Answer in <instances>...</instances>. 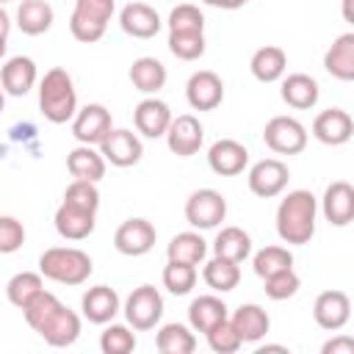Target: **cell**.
<instances>
[{
  "instance_id": "1",
  "label": "cell",
  "mask_w": 354,
  "mask_h": 354,
  "mask_svg": "<svg viewBox=\"0 0 354 354\" xmlns=\"http://www.w3.org/2000/svg\"><path fill=\"white\" fill-rule=\"evenodd\" d=\"M318 202L310 191H290L277 207V232L285 243H310L315 235Z\"/></svg>"
},
{
  "instance_id": "2",
  "label": "cell",
  "mask_w": 354,
  "mask_h": 354,
  "mask_svg": "<svg viewBox=\"0 0 354 354\" xmlns=\"http://www.w3.org/2000/svg\"><path fill=\"white\" fill-rule=\"evenodd\" d=\"M39 108L44 113L47 122L53 124H64L75 116L77 111V94H75V86H72V77L66 69L61 66H53L44 77H41V86H39Z\"/></svg>"
},
{
  "instance_id": "3",
  "label": "cell",
  "mask_w": 354,
  "mask_h": 354,
  "mask_svg": "<svg viewBox=\"0 0 354 354\" xmlns=\"http://www.w3.org/2000/svg\"><path fill=\"white\" fill-rule=\"evenodd\" d=\"M91 271V257L72 246H53L39 257V274L61 285H80Z\"/></svg>"
},
{
  "instance_id": "4",
  "label": "cell",
  "mask_w": 354,
  "mask_h": 354,
  "mask_svg": "<svg viewBox=\"0 0 354 354\" xmlns=\"http://www.w3.org/2000/svg\"><path fill=\"white\" fill-rule=\"evenodd\" d=\"M111 14H113V0H77L69 19V30L83 44L100 41Z\"/></svg>"
},
{
  "instance_id": "5",
  "label": "cell",
  "mask_w": 354,
  "mask_h": 354,
  "mask_svg": "<svg viewBox=\"0 0 354 354\" xmlns=\"http://www.w3.org/2000/svg\"><path fill=\"white\" fill-rule=\"evenodd\" d=\"M160 315H163V299L152 285H138L124 301V318L138 332L152 329L160 321Z\"/></svg>"
},
{
  "instance_id": "6",
  "label": "cell",
  "mask_w": 354,
  "mask_h": 354,
  "mask_svg": "<svg viewBox=\"0 0 354 354\" xmlns=\"http://www.w3.org/2000/svg\"><path fill=\"white\" fill-rule=\"evenodd\" d=\"M224 216H227V199L213 188H199L185 202V218L191 227L213 230L224 221Z\"/></svg>"
},
{
  "instance_id": "7",
  "label": "cell",
  "mask_w": 354,
  "mask_h": 354,
  "mask_svg": "<svg viewBox=\"0 0 354 354\" xmlns=\"http://www.w3.org/2000/svg\"><path fill=\"white\" fill-rule=\"evenodd\" d=\"M263 141L279 155H296L307 147V130L293 116H274L263 130Z\"/></svg>"
},
{
  "instance_id": "8",
  "label": "cell",
  "mask_w": 354,
  "mask_h": 354,
  "mask_svg": "<svg viewBox=\"0 0 354 354\" xmlns=\"http://www.w3.org/2000/svg\"><path fill=\"white\" fill-rule=\"evenodd\" d=\"M36 332L50 343V346H55V348H64V346H72L75 340H77V335H80V318L69 310V307H64L61 301L41 318V324L36 326Z\"/></svg>"
},
{
  "instance_id": "9",
  "label": "cell",
  "mask_w": 354,
  "mask_h": 354,
  "mask_svg": "<svg viewBox=\"0 0 354 354\" xmlns=\"http://www.w3.org/2000/svg\"><path fill=\"white\" fill-rule=\"evenodd\" d=\"M288 180H290L288 166L277 158H263L249 169V191L254 196H263V199H271V196L282 194Z\"/></svg>"
},
{
  "instance_id": "10",
  "label": "cell",
  "mask_w": 354,
  "mask_h": 354,
  "mask_svg": "<svg viewBox=\"0 0 354 354\" xmlns=\"http://www.w3.org/2000/svg\"><path fill=\"white\" fill-rule=\"evenodd\" d=\"M155 238L158 232L147 218H127L124 224H119L113 235V246L127 257H141L155 246Z\"/></svg>"
},
{
  "instance_id": "11",
  "label": "cell",
  "mask_w": 354,
  "mask_h": 354,
  "mask_svg": "<svg viewBox=\"0 0 354 354\" xmlns=\"http://www.w3.org/2000/svg\"><path fill=\"white\" fill-rule=\"evenodd\" d=\"M313 318L321 329L337 332L351 318V299L343 290H324L313 304Z\"/></svg>"
},
{
  "instance_id": "12",
  "label": "cell",
  "mask_w": 354,
  "mask_h": 354,
  "mask_svg": "<svg viewBox=\"0 0 354 354\" xmlns=\"http://www.w3.org/2000/svg\"><path fill=\"white\" fill-rule=\"evenodd\" d=\"M185 97H188V105L194 111H213L221 105L224 100V83L216 72L210 69H202V72H194L188 77V86H185Z\"/></svg>"
},
{
  "instance_id": "13",
  "label": "cell",
  "mask_w": 354,
  "mask_h": 354,
  "mask_svg": "<svg viewBox=\"0 0 354 354\" xmlns=\"http://www.w3.org/2000/svg\"><path fill=\"white\" fill-rule=\"evenodd\" d=\"M202 138H205V130H202L199 119L191 116V113H180V116L171 119L169 127H166V144H169V149H171L174 155H180V158H188V155L199 152Z\"/></svg>"
},
{
  "instance_id": "14",
  "label": "cell",
  "mask_w": 354,
  "mask_h": 354,
  "mask_svg": "<svg viewBox=\"0 0 354 354\" xmlns=\"http://www.w3.org/2000/svg\"><path fill=\"white\" fill-rule=\"evenodd\" d=\"M111 111L105 105H86L83 111L75 113V122H72V136L80 141V144H100L108 133H111Z\"/></svg>"
},
{
  "instance_id": "15",
  "label": "cell",
  "mask_w": 354,
  "mask_h": 354,
  "mask_svg": "<svg viewBox=\"0 0 354 354\" xmlns=\"http://www.w3.org/2000/svg\"><path fill=\"white\" fill-rule=\"evenodd\" d=\"M100 152H102V158L111 160L113 166H122V169H124V166H133V163L141 160L144 147H141V141H138L136 133H130V130H111V133L100 141Z\"/></svg>"
},
{
  "instance_id": "16",
  "label": "cell",
  "mask_w": 354,
  "mask_h": 354,
  "mask_svg": "<svg viewBox=\"0 0 354 354\" xmlns=\"http://www.w3.org/2000/svg\"><path fill=\"white\" fill-rule=\"evenodd\" d=\"M354 133V122L351 116L343 111V108H329V111H321L313 122V136L321 141V144H329V147H340L351 138Z\"/></svg>"
},
{
  "instance_id": "17",
  "label": "cell",
  "mask_w": 354,
  "mask_h": 354,
  "mask_svg": "<svg viewBox=\"0 0 354 354\" xmlns=\"http://www.w3.org/2000/svg\"><path fill=\"white\" fill-rule=\"evenodd\" d=\"M133 122H136V130L147 138H160L166 136V127L171 122V111L163 100H155V97H147L136 105L133 111Z\"/></svg>"
},
{
  "instance_id": "18",
  "label": "cell",
  "mask_w": 354,
  "mask_h": 354,
  "mask_svg": "<svg viewBox=\"0 0 354 354\" xmlns=\"http://www.w3.org/2000/svg\"><path fill=\"white\" fill-rule=\"evenodd\" d=\"M246 160H249V152L243 144L232 141V138H218L210 152H207V163L216 174L221 177H235L246 169Z\"/></svg>"
},
{
  "instance_id": "19",
  "label": "cell",
  "mask_w": 354,
  "mask_h": 354,
  "mask_svg": "<svg viewBox=\"0 0 354 354\" xmlns=\"http://www.w3.org/2000/svg\"><path fill=\"white\" fill-rule=\"evenodd\" d=\"M321 210H324V216H326L329 224L346 227V224L354 218V188H351L346 180L332 183V185L324 191Z\"/></svg>"
},
{
  "instance_id": "20",
  "label": "cell",
  "mask_w": 354,
  "mask_h": 354,
  "mask_svg": "<svg viewBox=\"0 0 354 354\" xmlns=\"http://www.w3.org/2000/svg\"><path fill=\"white\" fill-rule=\"evenodd\" d=\"M119 25L133 39H152L160 30V17L147 3H127L119 14Z\"/></svg>"
},
{
  "instance_id": "21",
  "label": "cell",
  "mask_w": 354,
  "mask_h": 354,
  "mask_svg": "<svg viewBox=\"0 0 354 354\" xmlns=\"http://www.w3.org/2000/svg\"><path fill=\"white\" fill-rule=\"evenodd\" d=\"M36 83V64L28 55H14L0 69V86L11 97H25Z\"/></svg>"
},
{
  "instance_id": "22",
  "label": "cell",
  "mask_w": 354,
  "mask_h": 354,
  "mask_svg": "<svg viewBox=\"0 0 354 354\" xmlns=\"http://www.w3.org/2000/svg\"><path fill=\"white\" fill-rule=\"evenodd\" d=\"M83 315L91 321V324H108L113 321V315L119 313V293L108 285H97V288H88L83 293Z\"/></svg>"
},
{
  "instance_id": "23",
  "label": "cell",
  "mask_w": 354,
  "mask_h": 354,
  "mask_svg": "<svg viewBox=\"0 0 354 354\" xmlns=\"http://www.w3.org/2000/svg\"><path fill=\"white\" fill-rule=\"evenodd\" d=\"M230 324L238 332L241 343H257L260 337H266V332L271 326V318L260 304H241L235 310V315L230 318Z\"/></svg>"
},
{
  "instance_id": "24",
  "label": "cell",
  "mask_w": 354,
  "mask_h": 354,
  "mask_svg": "<svg viewBox=\"0 0 354 354\" xmlns=\"http://www.w3.org/2000/svg\"><path fill=\"white\" fill-rule=\"evenodd\" d=\"M324 69L337 80H354V33H343L324 55Z\"/></svg>"
},
{
  "instance_id": "25",
  "label": "cell",
  "mask_w": 354,
  "mask_h": 354,
  "mask_svg": "<svg viewBox=\"0 0 354 354\" xmlns=\"http://www.w3.org/2000/svg\"><path fill=\"white\" fill-rule=\"evenodd\" d=\"M66 169H69V174L75 180L97 183V180L105 177V158H102V152H97L88 144H83V147H77V149H72L66 155Z\"/></svg>"
},
{
  "instance_id": "26",
  "label": "cell",
  "mask_w": 354,
  "mask_h": 354,
  "mask_svg": "<svg viewBox=\"0 0 354 354\" xmlns=\"http://www.w3.org/2000/svg\"><path fill=\"white\" fill-rule=\"evenodd\" d=\"M55 230L66 241H83V238H88L94 232V213L77 210V207L64 202L55 210Z\"/></svg>"
},
{
  "instance_id": "27",
  "label": "cell",
  "mask_w": 354,
  "mask_h": 354,
  "mask_svg": "<svg viewBox=\"0 0 354 354\" xmlns=\"http://www.w3.org/2000/svg\"><path fill=\"white\" fill-rule=\"evenodd\" d=\"M282 100L296 108V111H307L318 102V83L315 77L304 75V72H296V75H288L282 80Z\"/></svg>"
},
{
  "instance_id": "28",
  "label": "cell",
  "mask_w": 354,
  "mask_h": 354,
  "mask_svg": "<svg viewBox=\"0 0 354 354\" xmlns=\"http://www.w3.org/2000/svg\"><path fill=\"white\" fill-rule=\"evenodd\" d=\"M17 25L28 36H39L53 25V6L47 0H22L17 8Z\"/></svg>"
},
{
  "instance_id": "29",
  "label": "cell",
  "mask_w": 354,
  "mask_h": 354,
  "mask_svg": "<svg viewBox=\"0 0 354 354\" xmlns=\"http://www.w3.org/2000/svg\"><path fill=\"white\" fill-rule=\"evenodd\" d=\"M249 66H252V75H254L257 80L274 83V80L282 77V72H285V66H288V55H285L282 47L266 44V47H260V50L252 55V64H249Z\"/></svg>"
},
{
  "instance_id": "30",
  "label": "cell",
  "mask_w": 354,
  "mask_h": 354,
  "mask_svg": "<svg viewBox=\"0 0 354 354\" xmlns=\"http://www.w3.org/2000/svg\"><path fill=\"white\" fill-rule=\"evenodd\" d=\"M130 83L144 94H155L166 83V66L152 55L136 58L133 66H130Z\"/></svg>"
},
{
  "instance_id": "31",
  "label": "cell",
  "mask_w": 354,
  "mask_h": 354,
  "mask_svg": "<svg viewBox=\"0 0 354 354\" xmlns=\"http://www.w3.org/2000/svg\"><path fill=\"white\" fill-rule=\"evenodd\" d=\"M213 252H216V257L241 263V260H246L249 252H252V238H249L241 227H224V230L216 235V241H213Z\"/></svg>"
},
{
  "instance_id": "32",
  "label": "cell",
  "mask_w": 354,
  "mask_h": 354,
  "mask_svg": "<svg viewBox=\"0 0 354 354\" xmlns=\"http://www.w3.org/2000/svg\"><path fill=\"white\" fill-rule=\"evenodd\" d=\"M224 318H227V304L216 296H199L188 307V321L196 332H207L210 326H216Z\"/></svg>"
},
{
  "instance_id": "33",
  "label": "cell",
  "mask_w": 354,
  "mask_h": 354,
  "mask_svg": "<svg viewBox=\"0 0 354 354\" xmlns=\"http://www.w3.org/2000/svg\"><path fill=\"white\" fill-rule=\"evenodd\" d=\"M155 348L160 354H191L196 348V337L183 324H166L155 335Z\"/></svg>"
},
{
  "instance_id": "34",
  "label": "cell",
  "mask_w": 354,
  "mask_h": 354,
  "mask_svg": "<svg viewBox=\"0 0 354 354\" xmlns=\"http://www.w3.org/2000/svg\"><path fill=\"white\" fill-rule=\"evenodd\" d=\"M202 277H205L207 288H213V290H218V293H227V290H232V288L241 282V268H238V263H232V260L213 257V260L205 266Z\"/></svg>"
},
{
  "instance_id": "35",
  "label": "cell",
  "mask_w": 354,
  "mask_h": 354,
  "mask_svg": "<svg viewBox=\"0 0 354 354\" xmlns=\"http://www.w3.org/2000/svg\"><path fill=\"white\" fill-rule=\"evenodd\" d=\"M166 252H169V260H180V263L196 266L205 257L207 243H205V238L199 232H180V235L171 238V243H169Z\"/></svg>"
},
{
  "instance_id": "36",
  "label": "cell",
  "mask_w": 354,
  "mask_h": 354,
  "mask_svg": "<svg viewBox=\"0 0 354 354\" xmlns=\"http://www.w3.org/2000/svg\"><path fill=\"white\" fill-rule=\"evenodd\" d=\"M169 50L180 61H194L205 53L202 30H169Z\"/></svg>"
},
{
  "instance_id": "37",
  "label": "cell",
  "mask_w": 354,
  "mask_h": 354,
  "mask_svg": "<svg viewBox=\"0 0 354 354\" xmlns=\"http://www.w3.org/2000/svg\"><path fill=\"white\" fill-rule=\"evenodd\" d=\"M41 290V274H33V271H19L8 279L6 285V293H8V301L14 307H25L30 301V296H36Z\"/></svg>"
},
{
  "instance_id": "38",
  "label": "cell",
  "mask_w": 354,
  "mask_h": 354,
  "mask_svg": "<svg viewBox=\"0 0 354 354\" xmlns=\"http://www.w3.org/2000/svg\"><path fill=\"white\" fill-rule=\"evenodd\" d=\"M163 285L169 288V293L185 296V293H191V288L196 285V268H194L191 263L169 260V266L163 268Z\"/></svg>"
},
{
  "instance_id": "39",
  "label": "cell",
  "mask_w": 354,
  "mask_h": 354,
  "mask_svg": "<svg viewBox=\"0 0 354 354\" xmlns=\"http://www.w3.org/2000/svg\"><path fill=\"white\" fill-rule=\"evenodd\" d=\"M285 268H293V254L282 246H266L254 254V274L263 279L277 271H285Z\"/></svg>"
},
{
  "instance_id": "40",
  "label": "cell",
  "mask_w": 354,
  "mask_h": 354,
  "mask_svg": "<svg viewBox=\"0 0 354 354\" xmlns=\"http://www.w3.org/2000/svg\"><path fill=\"white\" fill-rule=\"evenodd\" d=\"M64 202L72 205V207H77V210L97 213V207H100V191H97V185L88 183V180H75V183L66 188Z\"/></svg>"
},
{
  "instance_id": "41",
  "label": "cell",
  "mask_w": 354,
  "mask_h": 354,
  "mask_svg": "<svg viewBox=\"0 0 354 354\" xmlns=\"http://www.w3.org/2000/svg\"><path fill=\"white\" fill-rule=\"evenodd\" d=\"M100 348H102V354H130L136 348V337L127 326L111 324L100 337Z\"/></svg>"
},
{
  "instance_id": "42",
  "label": "cell",
  "mask_w": 354,
  "mask_h": 354,
  "mask_svg": "<svg viewBox=\"0 0 354 354\" xmlns=\"http://www.w3.org/2000/svg\"><path fill=\"white\" fill-rule=\"evenodd\" d=\"M205 335H207V343L216 354H235L241 348V337H238V332L232 329V324L227 318L218 321L216 326H210Z\"/></svg>"
},
{
  "instance_id": "43",
  "label": "cell",
  "mask_w": 354,
  "mask_h": 354,
  "mask_svg": "<svg viewBox=\"0 0 354 354\" xmlns=\"http://www.w3.org/2000/svg\"><path fill=\"white\" fill-rule=\"evenodd\" d=\"M299 277L293 268H285V271H277L271 277H266V296L274 299V301H282V299H290L296 290H299Z\"/></svg>"
},
{
  "instance_id": "44",
  "label": "cell",
  "mask_w": 354,
  "mask_h": 354,
  "mask_svg": "<svg viewBox=\"0 0 354 354\" xmlns=\"http://www.w3.org/2000/svg\"><path fill=\"white\" fill-rule=\"evenodd\" d=\"M205 28V17L196 6L191 3H180L177 8H171L169 14V30H202Z\"/></svg>"
},
{
  "instance_id": "45",
  "label": "cell",
  "mask_w": 354,
  "mask_h": 354,
  "mask_svg": "<svg viewBox=\"0 0 354 354\" xmlns=\"http://www.w3.org/2000/svg\"><path fill=\"white\" fill-rule=\"evenodd\" d=\"M25 243V227L14 216H0V254H11Z\"/></svg>"
},
{
  "instance_id": "46",
  "label": "cell",
  "mask_w": 354,
  "mask_h": 354,
  "mask_svg": "<svg viewBox=\"0 0 354 354\" xmlns=\"http://www.w3.org/2000/svg\"><path fill=\"white\" fill-rule=\"evenodd\" d=\"M55 304H58V299H55L50 290H44V288H41V290H39L36 296H30V301L22 307V315H25V321L36 329V326L41 324V318H44Z\"/></svg>"
},
{
  "instance_id": "47",
  "label": "cell",
  "mask_w": 354,
  "mask_h": 354,
  "mask_svg": "<svg viewBox=\"0 0 354 354\" xmlns=\"http://www.w3.org/2000/svg\"><path fill=\"white\" fill-rule=\"evenodd\" d=\"M321 351L324 354H354V340L346 337V335H340V337H332L329 343H324Z\"/></svg>"
},
{
  "instance_id": "48",
  "label": "cell",
  "mask_w": 354,
  "mask_h": 354,
  "mask_svg": "<svg viewBox=\"0 0 354 354\" xmlns=\"http://www.w3.org/2000/svg\"><path fill=\"white\" fill-rule=\"evenodd\" d=\"M202 3H207V6H213V8H241V6H246L249 0H202Z\"/></svg>"
},
{
  "instance_id": "49",
  "label": "cell",
  "mask_w": 354,
  "mask_h": 354,
  "mask_svg": "<svg viewBox=\"0 0 354 354\" xmlns=\"http://www.w3.org/2000/svg\"><path fill=\"white\" fill-rule=\"evenodd\" d=\"M8 28H11V22H8V14L0 8V36H3V39H8Z\"/></svg>"
},
{
  "instance_id": "50",
  "label": "cell",
  "mask_w": 354,
  "mask_h": 354,
  "mask_svg": "<svg viewBox=\"0 0 354 354\" xmlns=\"http://www.w3.org/2000/svg\"><path fill=\"white\" fill-rule=\"evenodd\" d=\"M6 47H8V44H6V39H3V36H0V58H3V55H6Z\"/></svg>"
},
{
  "instance_id": "51",
  "label": "cell",
  "mask_w": 354,
  "mask_h": 354,
  "mask_svg": "<svg viewBox=\"0 0 354 354\" xmlns=\"http://www.w3.org/2000/svg\"><path fill=\"white\" fill-rule=\"evenodd\" d=\"M3 105H6V97H3V88H0V113H3Z\"/></svg>"
},
{
  "instance_id": "52",
  "label": "cell",
  "mask_w": 354,
  "mask_h": 354,
  "mask_svg": "<svg viewBox=\"0 0 354 354\" xmlns=\"http://www.w3.org/2000/svg\"><path fill=\"white\" fill-rule=\"evenodd\" d=\"M0 3H8V0H0Z\"/></svg>"
}]
</instances>
